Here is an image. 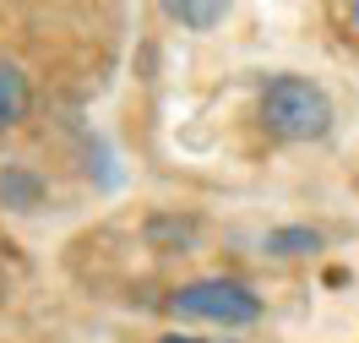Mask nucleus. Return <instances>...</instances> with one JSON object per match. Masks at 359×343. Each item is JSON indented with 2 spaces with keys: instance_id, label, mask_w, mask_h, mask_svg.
Masks as SVG:
<instances>
[{
  "instance_id": "obj_3",
  "label": "nucleus",
  "mask_w": 359,
  "mask_h": 343,
  "mask_svg": "<svg viewBox=\"0 0 359 343\" xmlns=\"http://www.w3.org/2000/svg\"><path fill=\"white\" fill-rule=\"evenodd\" d=\"M0 207L39 213V207H44V180H39L27 163H6V169H0Z\"/></svg>"
},
{
  "instance_id": "obj_6",
  "label": "nucleus",
  "mask_w": 359,
  "mask_h": 343,
  "mask_svg": "<svg viewBox=\"0 0 359 343\" xmlns=\"http://www.w3.org/2000/svg\"><path fill=\"white\" fill-rule=\"evenodd\" d=\"M316 246H321L316 229H272V234H267V251L272 256H305V251H316Z\"/></svg>"
},
{
  "instance_id": "obj_8",
  "label": "nucleus",
  "mask_w": 359,
  "mask_h": 343,
  "mask_svg": "<svg viewBox=\"0 0 359 343\" xmlns=\"http://www.w3.org/2000/svg\"><path fill=\"white\" fill-rule=\"evenodd\" d=\"M348 17H354V27H359V0H354V11H348Z\"/></svg>"
},
{
  "instance_id": "obj_7",
  "label": "nucleus",
  "mask_w": 359,
  "mask_h": 343,
  "mask_svg": "<svg viewBox=\"0 0 359 343\" xmlns=\"http://www.w3.org/2000/svg\"><path fill=\"white\" fill-rule=\"evenodd\" d=\"M158 343H202V338H185V332H163Z\"/></svg>"
},
{
  "instance_id": "obj_5",
  "label": "nucleus",
  "mask_w": 359,
  "mask_h": 343,
  "mask_svg": "<svg viewBox=\"0 0 359 343\" xmlns=\"http://www.w3.org/2000/svg\"><path fill=\"white\" fill-rule=\"evenodd\" d=\"M163 6V17L180 27H191V33H212V27L229 17V6L234 0H158Z\"/></svg>"
},
{
  "instance_id": "obj_1",
  "label": "nucleus",
  "mask_w": 359,
  "mask_h": 343,
  "mask_svg": "<svg viewBox=\"0 0 359 343\" xmlns=\"http://www.w3.org/2000/svg\"><path fill=\"white\" fill-rule=\"evenodd\" d=\"M256 120L278 142H321L332 131V98L311 76H272L256 98Z\"/></svg>"
},
{
  "instance_id": "obj_2",
  "label": "nucleus",
  "mask_w": 359,
  "mask_h": 343,
  "mask_svg": "<svg viewBox=\"0 0 359 343\" xmlns=\"http://www.w3.org/2000/svg\"><path fill=\"white\" fill-rule=\"evenodd\" d=\"M169 311L191 321H212V327H250L262 316V300L240 278H191L169 295Z\"/></svg>"
},
{
  "instance_id": "obj_4",
  "label": "nucleus",
  "mask_w": 359,
  "mask_h": 343,
  "mask_svg": "<svg viewBox=\"0 0 359 343\" xmlns=\"http://www.w3.org/2000/svg\"><path fill=\"white\" fill-rule=\"evenodd\" d=\"M33 109V88L11 60H0V131H17Z\"/></svg>"
}]
</instances>
